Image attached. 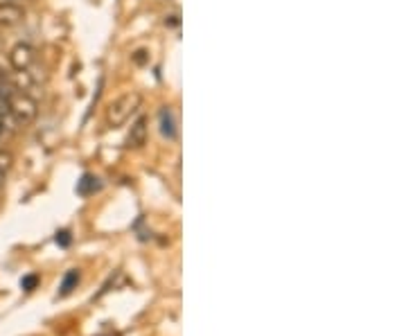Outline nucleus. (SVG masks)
I'll return each instance as SVG.
<instances>
[{
    "label": "nucleus",
    "mask_w": 406,
    "mask_h": 336,
    "mask_svg": "<svg viewBox=\"0 0 406 336\" xmlns=\"http://www.w3.org/2000/svg\"><path fill=\"white\" fill-rule=\"evenodd\" d=\"M142 104V95L140 93H125V95H120L118 99H113V102L108 104L106 108V122H108V127H122L135 111L140 108Z\"/></svg>",
    "instance_id": "nucleus-1"
},
{
    "label": "nucleus",
    "mask_w": 406,
    "mask_h": 336,
    "mask_svg": "<svg viewBox=\"0 0 406 336\" xmlns=\"http://www.w3.org/2000/svg\"><path fill=\"white\" fill-rule=\"evenodd\" d=\"M9 113L18 124H30L39 113V104L28 93H14L9 97Z\"/></svg>",
    "instance_id": "nucleus-2"
},
{
    "label": "nucleus",
    "mask_w": 406,
    "mask_h": 336,
    "mask_svg": "<svg viewBox=\"0 0 406 336\" xmlns=\"http://www.w3.org/2000/svg\"><path fill=\"white\" fill-rule=\"evenodd\" d=\"M34 64V47L30 43H16L9 50V66L14 70H30Z\"/></svg>",
    "instance_id": "nucleus-3"
},
{
    "label": "nucleus",
    "mask_w": 406,
    "mask_h": 336,
    "mask_svg": "<svg viewBox=\"0 0 406 336\" xmlns=\"http://www.w3.org/2000/svg\"><path fill=\"white\" fill-rule=\"evenodd\" d=\"M147 118H138L129 129V135H127V147L129 149H140L145 142H147Z\"/></svg>",
    "instance_id": "nucleus-4"
},
{
    "label": "nucleus",
    "mask_w": 406,
    "mask_h": 336,
    "mask_svg": "<svg viewBox=\"0 0 406 336\" xmlns=\"http://www.w3.org/2000/svg\"><path fill=\"white\" fill-rule=\"evenodd\" d=\"M26 16V11H23L16 3H9V5H0V28H14L18 25Z\"/></svg>",
    "instance_id": "nucleus-5"
},
{
    "label": "nucleus",
    "mask_w": 406,
    "mask_h": 336,
    "mask_svg": "<svg viewBox=\"0 0 406 336\" xmlns=\"http://www.w3.org/2000/svg\"><path fill=\"white\" fill-rule=\"evenodd\" d=\"M161 133L165 135V138L174 140L176 138V122H174V113H171L169 108H163L161 111Z\"/></svg>",
    "instance_id": "nucleus-6"
},
{
    "label": "nucleus",
    "mask_w": 406,
    "mask_h": 336,
    "mask_svg": "<svg viewBox=\"0 0 406 336\" xmlns=\"http://www.w3.org/2000/svg\"><path fill=\"white\" fill-rule=\"evenodd\" d=\"M77 284H79V271H77V269H70V271L66 273V276H64V280H61L59 296H61V298L70 296L72 291L77 289Z\"/></svg>",
    "instance_id": "nucleus-7"
},
{
    "label": "nucleus",
    "mask_w": 406,
    "mask_h": 336,
    "mask_svg": "<svg viewBox=\"0 0 406 336\" xmlns=\"http://www.w3.org/2000/svg\"><path fill=\"white\" fill-rule=\"evenodd\" d=\"M100 188H102V183L97 181L95 177H91V174H84L81 181L77 183V192H79V194H84V196H89V194L97 192Z\"/></svg>",
    "instance_id": "nucleus-8"
},
{
    "label": "nucleus",
    "mask_w": 406,
    "mask_h": 336,
    "mask_svg": "<svg viewBox=\"0 0 406 336\" xmlns=\"http://www.w3.org/2000/svg\"><path fill=\"white\" fill-rule=\"evenodd\" d=\"M36 284H39V276L30 273V276H26V278L21 280V289H23V291H34Z\"/></svg>",
    "instance_id": "nucleus-9"
},
{
    "label": "nucleus",
    "mask_w": 406,
    "mask_h": 336,
    "mask_svg": "<svg viewBox=\"0 0 406 336\" xmlns=\"http://www.w3.org/2000/svg\"><path fill=\"white\" fill-rule=\"evenodd\" d=\"M70 242H72V235H70V230H59L57 233V244L59 246H70Z\"/></svg>",
    "instance_id": "nucleus-10"
},
{
    "label": "nucleus",
    "mask_w": 406,
    "mask_h": 336,
    "mask_svg": "<svg viewBox=\"0 0 406 336\" xmlns=\"http://www.w3.org/2000/svg\"><path fill=\"white\" fill-rule=\"evenodd\" d=\"M11 160H14V158H11L9 152H0V169L7 172L11 167Z\"/></svg>",
    "instance_id": "nucleus-11"
},
{
    "label": "nucleus",
    "mask_w": 406,
    "mask_h": 336,
    "mask_svg": "<svg viewBox=\"0 0 406 336\" xmlns=\"http://www.w3.org/2000/svg\"><path fill=\"white\" fill-rule=\"evenodd\" d=\"M7 82H9V74L5 72V68H3V66H0V86L7 84Z\"/></svg>",
    "instance_id": "nucleus-12"
},
{
    "label": "nucleus",
    "mask_w": 406,
    "mask_h": 336,
    "mask_svg": "<svg viewBox=\"0 0 406 336\" xmlns=\"http://www.w3.org/2000/svg\"><path fill=\"white\" fill-rule=\"evenodd\" d=\"M9 3H16V0H0V5H9Z\"/></svg>",
    "instance_id": "nucleus-13"
},
{
    "label": "nucleus",
    "mask_w": 406,
    "mask_h": 336,
    "mask_svg": "<svg viewBox=\"0 0 406 336\" xmlns=\"http://www.w3.org/2000/svg\"><path fill=\"white\" fill-rule=\"evenodd\" d=\"M5 133V129H3V120H0V135H3Z\"/></svg>",
    "instance_id": "nucleus-14"
}]
</instances>
